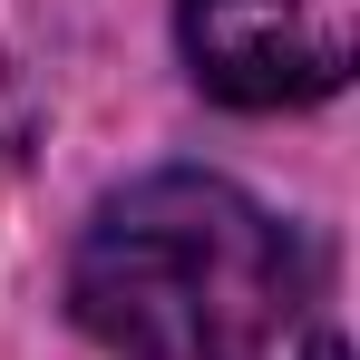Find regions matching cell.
Here are the masks:
<instances>
[{
	"label": "cell",
	"instance_id": "obj_2",
	"mask_svg": "<svg viewBox=\"0 0 360 360\" xmlns=\"http://www.w3.org/2000/svg\"><path fill=\"white\" fill-rule=\"evenodd\" d=\"M176 49L243 117L321 108L360 59V0H176Z\"/></svg>",
	"mask_w": 360,
	"mask_h": 360
},
{
	"label": "cell",
	"instance_id": "obj_3",
	"mask_svg": "<svg viewBox=\"0 0 360 360\" xmlns=\"http://www.w3.org/2000/svg\"><path fill=\"white\" fill-rule=\"evenodd\" d=\"M30 146H39V88L10 68V49H0V185L30 166Z\"/></svg>",
	"mask_w": 360,
	"mask_h": 360
},
{
	"label": "cell",
	"instance_id": "obj_1",
	"mask_svg": "<svg viewBox=\"0 0 360 360\" xmlns=\"http://www.w3.org/2000/svg\"><path fill=\"white\" fill-rule=\"evenodd\" d=\"M302 292L311 263L292 224L205 166L98 195L68 243V311L108 360H263Z\"/></svg>",
	"mask_w": 360,
	"mask_h": 360
},
{
	"label": "cell",
	"instance_id": "obj_4",
	"mask_svg": "<svg viewBox=\"0 0 360 360\" xmlns=\"http://www.w3.org/2000/svg\"><path fill=\"white\" fill-rule=\"evenodd\" d=\"M311 360H341V341H331V331H321V341H311Z\"/></svg>",
	"mask_w": 360,
	"mask_h": 360
}]
</instances>
